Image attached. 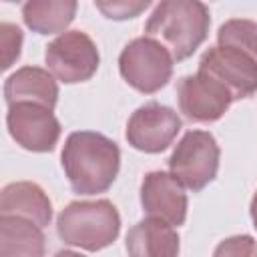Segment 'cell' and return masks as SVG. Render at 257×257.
<instances>
[{"instance_id":"44dd1931","label":"cell","mask_w":257,"mask_h":257,"mask_svg":"<svg viewBox=\"0 0 257 257\" xmlns=\"http://www.w3.org/2000/svg\"><path fill=\"white\" fill-rule=\"evenodd\" d=\"M251 217H253V223H255V227H257V193H255L253 203H251Z\"/></svg>"},{"instance_id":"2e32d148","label":"cell","mask_w":257,"mask_h":257,"mask_svg":"<svg viewBox=\"0 0 257 257\" xmlns=\"http://www.w3.org/2000/svg\"><path fill=\"white\" fill-rule=\"evenodd\" d=\"M76 14V0H28L22 16L28 28L38 34L62 32Z\"/></svg>"},{"instance_id":"7c38bea8","label":"cell","mask_w":257,"mask_h":257,"mask_svg":"<svg viewBox=\"0 0 257 257\" xmlns=\"http://www.w3.org/2000/svg\"><path fill=\"white\" fill-rule=\"evenodd\" d=\"M126 251L135 257H173L179 253V235L167 221L151 217L128 231Z\"/></svg>"},{"instance_id":"277c9868","label":"cell","mask_w":257,"mask_h":257,"mask_svg":"<svg viewBox=\"0 0 257 257\" xmlns=\"http://www.w3.org/2000/svg\"><path fill=\"white\" fill-rule=\"evenodd\" d=\"M171 52L151 36L133 40L120 54L122 78L141 92H157L173 74Z\"/></svg>"},{"instance_id":"ac0fdd59","label":"cell","mask_w":257,"mask_h":257,"mask_svg":"<svg viewBox=\"0 0 257 257\" xmlns=\"http://www.w3.org/2000/svg\"><path fill=\"white\" fill-rule=\"evenodd\" d=\"M153 0H94L96 8L110 20H128L139 16Z\"/></svg>"},{"instance_id":"8fae6325","label":"cell","mask_w":257,"mask_h":257,"mask_svg":"<svg viewBox=\"0 0 257 257\" xmlns=\"http://www.w3.org/2000/svg\"><path fill=\"white\" fill-rule=\"evenodd\" d=\"M141 203L149 217L163 219L173 227L183 225L187 217V195L173 173H149L141 187Z\"/></svg>"},{"instance_id":"5bb4252c","label":"cell","mask_w":257,"mask_h":257,"mask_svg":"<svg viewBox=\"0 0 257 257\" xmlns=\"http://www.w3.org/2000/svg\"><path fill=\"white\" fill-rule=\"evenodd\" d=\"M0 215L24 217L40 227L50 223L52 207L44 191L34 183H12L0 197Z\"/></svg>"},{"instance_id":"3957f363","label":"cell","mask_w":257,"mask_h":257,"mask_svg":"<svg viewBox=\"0 0 257 257\" xmlns=\"http://www.w3.org/2000/svg\"><path fill=\"white\" fill-rule=\"evenodd\" d=\"M56 229L66 245L98 251L116 239L120 219L114 205L104 199L76 201L58 215Z\"/></svg>"},{"instance_id":"d6986e66","label":"cell","mask_w":257,"mask_h":257,"mask_svg":"<svg viewBox=\"0 0 257 257\" xmlns=\"http://www.w3.org/2000/svg\"><path fill=\"white\" fill-rule=\"evenodd\" d=\"M0 42H2V68H10L12 62L20 56V46H22V32L4 22L0 26Z\"/></svg>"},{"instance_id":"52a82bcc","label":"cell","mask_w":257,"mask_h":257,"mask_svg":"<svg viewBox=\"0 0 257 257\" xmlns=\"http://www.w3.org/2000/svg\"><path fill=\"white\" fill-rule=\"evenodd\" d=\"M199 70L219 80L233 98H247L257 92V62L235 46L209 48L199 62Z\"/></svg>"},{"instance_id":"7a4b0ae2","label":"cell","mask_w":257,"mask_h":257,"mask_svg":"<svg viewBox=\"0 0 257 257\" xmlns=\"http://www.w3.org/2000/svg\"><path fill=\"white\" fill-rule=\"evenodd\" d=\"M209 24V10L201 0H161L147 20L145 32L161 42L175 60H185L207 38Z\"/></svg>"},{"instance_id":"5b68a950","label":"cell","mask_w":257,"mask_h":257,"mask_svg":"<svg viewBox=\"0 0 257 257\" xmlns=\"http://www.w3.org/2000/svg\"><path fill=\"white\" fill-rule=\"evenodd\" d=\"M171 173L191 191H201L219 169V147L211 133L191 131L171 155Z\"/></svg>"},{"instance_id":"ffe728a7","label":"cell","mask_w":257,"mask_h":257,"mask_svg":"<svg viewBox=\"0 0 257 257\" xmlns=\"http://www.w3.org/2000/svg\"><path fill=\"white\" fill-rule=\"evenodd\" d=\"M257 253L255 245H253V239L243 235V237H233V239H227L225 243H221L215 251V255H253Z\"/></svg>"},{"instance_id":"30bf717a","label":"cell","mask_w":257,"mask_h":257,"mask_svg":"<svg viewBox=\"0 0 257 257\" xmlns=\"http://www.w3.org/2000/svg\"><path fill=\"white\" fill-rule=\"evenodd\" d=\"M179 131L181 118L175 110L159 102H149L133 112L126 124V139L139 151L161 153L173 143Z\"/></svg>"},{"instance_id":"8992f818","label":"cell","mask_w":257,"mask_h":257,"mask_svg":"<svg viewBox=\"0 0 257 257\" xmlns=\"http://www.w3.org/2000/svg\"><path fill=\"white\" fill-rule=\"evenodd\" d=\"M46 64L62 82L88 80L98 68V50L80 30H70L52 40L46 48Z\"/></svg>"},{"instance_id":"4fadbf2b","label":"cell","mask_w":257,"mask_h":257,"mask_svg":"<svg viewBox=\"0 0 257 257\" xmlns=\"http://www.w3.org/2000/svg\"><path fill=\"white\" fill-rule=\"evenodd\" d=\"M4 96L8 104L16 102H36L52 108L56 104L58 88L54 78L36 66H24L16 70L4 84Z\"/></svg>"},{"instance_id":"6da1fadb","label":"cell","mask_w":257,"mask_h":257,"mask_svg":"<svg viewBox=\"0 0 257 257\" xmlns=\"http://www.w3.org/2000/svg\"><path fill=\"white\" fill-rule=\"evenodd\" d=\"M118 147L90 131L72 133L62 151V167L74 193L94 195L106 191L118 173Z\"/></svg>"},{"instance_id":"ba28073f","label":"cell","mask_w":257,"mask_h":257,"mask_svg":"<svg viewBox=\"0 0 257 257\" xmlns=\"http://www.w3.org/2000/svg\"><path fill=\"white\" fill-rule=\"evenodd\" d=\"M50 110L36 102L10 104L6 120L12 139L28 151H52L60 137V124Z\"/></svg>"},{"instance_id":"9c48e42d","label":"cell","mask_w":257,"mask_h":257,"mask_svg":"<svg viewBox=\"0 0 257 257\" xmlns=\"http://www.w3.org/2000/svg\"><path fill=\"white\" fill-rule=\"evenodd\" d=\"M179 108L189 120L211 122L217 120L231 104V92L207 72H197L195 76H185L177 84Z\"/></svg>"},{"instance_id":"e0dca14e","label":"cell","mask_w":257,"mask_h":257,"mask_svg":"<svg viewBox=\"0 0 257 257\" xmlns=\"http://www.w3.org/2000/svg\"><path fill=\"white\" fill-rule=\"evenodd\" d=\"M219 44L235 46L257 62V22L229 20L219 30Z\"/></svg>"},{"instance_id":"7402d4cb","label":"cell","mask_w":257,"mask_h":257,"mask_svg":"<svg viewBox=\"0 0 257 257\" xmlns=\"http://www.w3.org/2000/svg\"><path fill=\"white\" fill-rule=\"evenodd\" d=\"M6 2H14V0H6Z\"/></svg>"},{"instance_id":"9a60e30c","label":"cell","mask_w":257,"mask_h":257,"mask_svg":"<svg viewBox=\"0 0 257 257\" xmlns=\"http://www.w3.org/2000/svg\"><path fill=\"white\" fill-rule=\"evenodd\" d=\"M44 253L40 225L16 217H0V257H38Z\"/></svg>"}]
</instances>
